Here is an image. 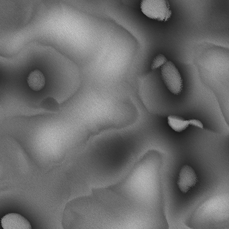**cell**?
I'll list each match as a JSON object with an SVG mask.
<instances>
[{
	"mask_svg": "<svg viewBox=\"0 0 229 229\" xmlns=\"http://www.w3.org/2000/svg\"><path fill=\"white\" fill-rule=\"evenodd\" d=\"M198 181L194 169L186 165L180 170L177 183L180 190L184 194H186L196 185Z\"/></svg>",
	"mask_w": 229,
	"mask_h": 229,
	"instance_id": "3",
	"label": "cell"
},
{
	"mask_svg": "<svg viewBox=\"0 0 229 229\" xmlns=\"http://www.w3.org/2000/svg\"><path fill=\"white\" fill-rule=\"evenodd\" d=\"M4 229H29L32 227L28 220L21 215L11 213L6 214L1 220Z\"/></svg>",
	"mask_w": 229,
	"mask_h": 229,
	"instance_id": "4",
	"label": "cell"
},
{
	"mask_svg": "<svg viewBox=\"0 0 229 229\" xmlns=\"http://www.w3.org/2000/svg\"><path fill=\"white\" fill-rule=\"evenodd\" d=\"M140 7L142 12L147 17L159 21H167L172 14L167 0H143Z\"/></svg>",
	"mask_w": 229,
	"mask_h": 229,
	"instance_id": "1",
	"label": "cell"
},
{
	"mask_svg": "<svg viewBox=\"0 0 229 229\" xmlns=\"http://www.w3.org/2000/svg\"><path fill=\"white\" fill-rule=\"evenodd\" d=\"M27 80L30 88L36 91L42 89L46 84V79L44 74L38 69L31 71L27 76Z\"/></svg>",
	"mask_w": 229,
	"mask_h": 229,
	"instance_id": "6",
	"label": "cell"
},
{
	"mask_svg": "<svg viewBox=\"0 0 229 229\" xmlns=\"http://www.w3.org/2000/svg\"><path fill=\"white\" fill-rule=\"evenodd\" d=\"M165 56L162 54H159L153 59L151 65V68L155 70L159 68L167 61Z\"/></svg>",
	"mask_w": 229,
	"mask_h": 229,
	"instance_id": "7",
	"label": "cell"
},
{
	"mask_svg": "<svg viewBox=\"0 0 229 229\" xmlns=\"http://www.w3.org/2000/svg\"><path fill=\"white\" fill-rule=\"evenodd\" d=\"M162 79L168 90L172 93L178 95L183 89V82L180 74L174 64L167 61L161 67Z\"/></svg>",
	"mask_w": 229,
	"mask_h": 229,
	"instance_id": "2",
	"label": "cell"
},
{
	"mask_svg": "<svg viewBox=\"0 0 229 229\" xmlns=\"http://www.w3.org/2000/svg\"><path fill=\"white\" fill-rule=\"evenodd\" d=\"M167 120L169 126L173 130L178 132L183 131L189 125L201 129L204 128L202 123L197 119L185 120L180 117L171 115L168 117Z\"/></svg>",
	"mask_w": 229,
	"mask_h": 229,
	"instance_id": "5",
	"label": "cell"
}]
</instances>
